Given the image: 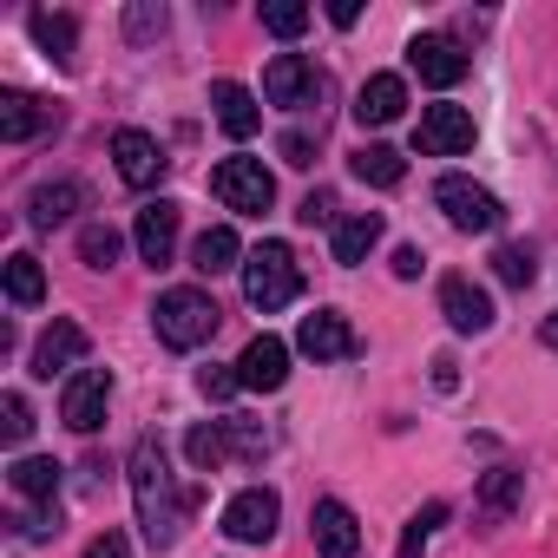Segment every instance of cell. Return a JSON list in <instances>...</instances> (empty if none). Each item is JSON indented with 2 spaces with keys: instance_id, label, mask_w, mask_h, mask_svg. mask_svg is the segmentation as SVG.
Here are the masks:
<instances>
[{
  "instance_id": "6da1fadb",
  "label": "cell",
  "mask_w": 558,
  "mask_h": 558,
  "mask_svg": "<svg viewBox=\"0 0 558 558\" xmlns=\"http://www.w3.org/2000/svg\"><path fill=\"white\" fill-rule=\"evenodd\" d=\"M132 499H138V525H145V538L165 551V545H178V532H184V519L197 512V493H178V480H171V460H165V440L158 434H145L138 447H132Z\"/></svg>"
},
{
  "instance_id": "7a4b0ae2",
  "label": "cell",
  "mask_w": 558,
  "mask_h": 558,
  "mask_svg": "<svg viewBox=\"0 0 558 558\" xmlns=\"http://www.w3.org/2000/svg\"><path fill=\"white\" fill-rule=\"evenodd\" d=\"M217 323H223V310H217V296L210 290H197V283H178V290H165L158 296V310H151V329H158V342L165 349H204L210 336H217Z\"/></svg>"
},
{
  "instance_id": "3957f363",
  "label": "cell",
  "mask_w": 558,
  "mask_h": 558,
  "mask_svg": "<svg viewBox=\"0 0 558 558\" xmlns=\"http://www.w3.org/2000/svg\"><path fill=\"white\" fill-rule=\"evenodd\" d=\"M243 296H250V310H290L296 296H303V269H296V250L290 243H263V250H250V263H243Z\"/></svg>"
},
{
  "instance_id": "277c9868",
  "label": "cell",
  "mask_w": 558,
  "mask_h": 558,
  "mask_svg": "<svg viewBox=\"0 0 558 558\" xmlns=\"http://www.w3.org/2000/svg\"><path fill=\"white\" fill-rule=\"evenodd\" d=\"M210 191L223 210H243V217H263L276 204V178L263 171V158H223L210 171Z\"/></svg>"
},
{
  "instance_id": "5b68a950",
  "label": "cell",
  "mask_w": 558,
  "mask_h": 558,
  "mask_svg": "<svg viewBox=\"0 0 558 558\" xmlns=\"http://www.w3.org/2000/svg\"><path fill=\"white\" fill-rule=\"evenodd\" d=\"M434 204H440V210H447V223H453V230H466V236H473V230L486 236V230H499V217H506V210H499V197H493L486 184L460 178V171L434 184Z\"/></svg>"
},
{
  "instance_id": "8992f818",
  "label": "cell",
  "mask_w": 558,
  "mask_h": 558,
  "mask_svg": "<svg viewBox=\"0 0 558 558\" xmlns=\"http://www.w3.org/2000/svg\"><path fill=\"white\" fill-rule=\"evenodd\" d=\"M323 93H329V80H323L303 53H276L269 73H263V99H269V106H316Z\"/></svg>"
},
{
  "instance_id": "52a82bcc",
  "label": "cell",
  "mask_w": 558,
  "mask_h": 558,
  "mask_svg": "<svg viewBox=\"0 0 558 558\" xmlns=\"http://www.w3.org/2000/svg\"><path fill=\"white\" fill-rule=\"evenodd\" d=\"M106 401H112V375H106V368H80V375L66 381V395H60V421H66L73 434H99Z\"/></svg>"
},
{
  "instance_id": "ba28073f",
  "label": "cell",
  "mask_w": 558,
  "mask_h": 558,
  "mask_svg": "<svg viewBox=\"0 0 558 558\" xmlns=\"http://www.w3.org/2000/svg\"><path fill=\"white\" fill-rule=\"evenodd\" d=\"M276 512H283V499H276L269 486H243V493L223 506V532H230L236 545H263V538L276 532Z\"/></svg>"
},
{
  "instance_id": "9c48e42d",
  "label": "cell",
  "mask_w": 558,
  "mask_h": 558,
  "mask_svg": "<svg viewBox=\"0 0 558 558\" xmlns=\"http://www.w3.org/2000/svg\"><path fill=\"white\" fill-rule=\"evenodd\" d=\"M408 66H414L427 86H440V93H447V86H460V80H466L473 53H466L460 40H447V34H421V40L408 47Z\"/></svg>"
},
{
  "instance_id": "30bf717a",
  "label": "cell",
  "mask_w": 558,
  "mask_h": 558,
  "mask_svg": "<svg viewBox=\"0 0 558 558\" xmlns=\"http://www.w3.org/2000/svg\"><path fill=\"white\" fill-rule=\"evenodd\" d=\"M414 145H421L427 158H460V151L473 145V112H466V106H427L421 125H414Z\"/></svg>"
},
{
  "instance_id": "8fae6325",
  "label": "cell",
  "mask_w": 558,
  "mask_h": 558,
  "mask_svg": "<svg viewBox=\"0 0 558 558\" xmlns=\"http://www.w3.org/2000/svg\"><path fill=\"white\" fill-rule=\"evenodd\" d=\"M112 158H119V178L132 184V191H151L165 171H171V158H165V145L151 138V132H138V125H125L119 138H112Z\"/></svg>"
},
{
  "instance_id": "7c38bea8",
  "label": "cell",
  "mask_w": 558,
  "mask_h": 558,
  "mask_svg": "<svg viewBox=\"0 0 558 558\" xmlns=\"http://www.w3.org/2000/svg\"><path fill=\"white\" fill-rule=\"evenodd\" d=\"M296 349H303V355H316V362H349V355H362V336L349 329V316H342V310H316V316H303Z\"/></svg>"
},
{
  "instance_id": "4fadbf2b",
  "label": "cell",
  "mask_w": 558,
  "mask_h": 558,
  "mask_svg": "<svg viewBox=\"0 0 558 558\" xmlns=\"http://www.w3.org/2000/svg\"><path fill=\"white\" fill-rule=\"evenodd\" d=\"M236 381L256 388V395H276L290 381V342L283 336H256L243 355H236Z\"/></svg>"
},
{
  "instance_id": "5bb4252c",
  "label": "cell",
  "mask_w": 558,
  "mask_h": 558,
  "mask_svg": "<svg viewBox=\"0 0 558 558\" xmlns=\"http://www.w3.org/2000/svg\"><path fill=\"white\" fill-rule=\"evenodd\" d=\"M440 316L460 336H480V329H493V296L473 283V276H447V283H440Z\"/></svg>"
},
{
  "instance_id": "9a60e30c",
  "label": "cell",
  "mask_w": 558,
  "mask_h": 558,
  "mask_svg": "<svg viewBox=\"0 0 558 558\" xmlns=\"http://www.w3.org/2000/svg\"><path fill=\"white\" fill-rule=\"evenodd\" d=\"M310 532H316V551H323V558H355V551H362V525H355V512H349L342 499H316Z\"/></svg>"
},
{
  "instance_id": "2e32d148",
  "label": "cell",
  "mask_w": 558,
  "mask_h": 558,
  "mask_svg": "<svg viewBox=\"0 0 558 558\" xmlns=\"http://www.w3.org/2000/svg\"><path fill=\"white\" fill-rule=\"evenodd\" d=\"M86 349H93V342H86V329H80V323H53V329L34 342V375H40V381H53V375L80 368V362H86Z\"/></svg>"
},
{
  "instance_id": "e0dca14e",
  "label": "cell",
  "mask_w": 558,
  "mask_h": 558,
  "mask_svg": "<svg viewBox=\"0 0 558 558\" xmlns=\"http://www.w3.org/2000/svg\"><path fill=\"white\" fill-rule=\"evenodd\" d=\"M401 112H408V80H401V73L362 80V93H355V119H362V125H395Z\"/></svg>"
},
{
  "instance_id": "ac0fdd59",
  "label": "cell",
  "mask_w": 558,
  "mask_h": 558,
  "mask_svg": "<svg viewBox=\"0 0 558 558\" xmlns=\"http://www.w3.org/2000/svg\"><path fill=\"white\" fill-rule=\"evenodd\" d=\"M132 236H138V256H145V263H171V250H178V204H171V197L145 204L138 223H132Z\"/></svg>"
},
{
  "instance_id": "d6986e66",
  "label": "cell",
  "mask_w": 558,
  "mask_h": 558,
  "mask_svg": "<svg viewBox=\"0 0 558 558\" xmlns=\"http://www.w3.org/2000/svg\"><path fill=\"white\" fill-rule=\"evenodd\" d=\"M210 106H217V125L243 145V138H256V125H263V112H256V99H250V86H236V80H217L210 86Z\"/></svg>"
},
{
  "instance_id": "ffe728a7",
  "label": "cell",
  "mask_w": 558,
  "mask_h": 558,
  "mask_svg": "<svg viewBox=\"0 0 558 558\" xmlns=\"http://www.w3.org/2000/svg\"><path fill=\"white\" fill-rule=\"evenodd\" d=\"M73 210H86V184H73V178L34 184V197H27V223H34V230H53V223H66Z\"/></svg>"
},
{
  "instance_id": "44dd1931",
  "label": "cell",
  "mask_w": 558,
  "mask_h": 558,
  "mask_svg": "<svg viewBox=\"0 0 558 558\" xmlns=\"http://www.w3.org/2000/svg\"><path fill=\"white\" fill-rule=\"evenodd\" d=\"M27 27H34L40 53H47L53 66H80V21H73V14H47V8H40Z\"/></svg>"
},
{
  "instance_id": "7402d4cb",
  "label": "cell",
  "mask_w": 558,
  "mask_h": 558,
  "mask_svg": "<svg viewBox=\"0 0 558 558\" xmlns=\"http://www.w3.org/2000/svg\"><path fill=\"white\" fill-rule=\"evenodd\" d=\"M14 493L21 499H34V506H60V460H47V453H27V460H14Z\"/></svg>"
},
{
  "instance_id": "603a6c76",
  "label": "cell",
  "mask_w": 558,
  "mask_h": 558,
  "mask_svg": "<svg viewBox=\"0 0 558 558\" xmlns=\"http://www.w3.org/2000/svg\"><path fill=\"white\" fill-rule=\"evenodd\" d=\"M375 243H381V217H375V210H355V217L336 223V263H342V269H355Z\"/></svg>"
},
{
  "instance_id": "cb8c5ba5",
  "label": "cell",
  "mask_w": 558,
  "mask_h": 558,
  "mask_svg": "<svg viewBox=\"0 0 558 558\" xmlns=\"http://www.w3.org/2000/svg\"><path fill=\"white\" fill-rule=\"evenodd\" d=\"M236 256H243V243H236V230H230V223H210V230L191 243V269H204V276L236 269Z\"/></svg>"
},
{
  "instance_id": "d4e9b609",
  "label": "cell",
  "mask_w": 558,
  "mask_h": 558,
  "mask_svg": "<svg viewBox=\"0 0 558 558\" xmlns=\"http://www.w3.org/2000/svg\"><path fill=\"white\" fill-rule=\"evenodd\" d=\"M349 165H355V178H362V184H375V191H395V184L408 178V165H401V151H395V145H362Z\"/></svg>"
},
{
  "instance_id": "484cf974",
  "label": "cell",
  "mask_w": 558,
  "mask_h": 558,
  "mask_svg": "<svg viewBox=\"0 0 558 558\" xmlns=\"http://www.w3.org/2000/svg\"><path fill=\"white\" fill-rule=\"evenodd\" d=\"M40 125H47V112L27 93H0V138H8V145H27Z\"/></svg>"
},
{
  "instance_id": "4316f807",
  "label": "cell",
  "mask_w": 558,
  "mask_h": 558,
  "mask_svg": "<svg viewBox=\"0 0 558 558\" xmlns=\"http://www.w3.org/2000/svg\"><path fill=\"white\" fill-rule=\"evenodd\" d=\"M8 296H14L21 310L47 303V269H40V256H27V250H14V256H8Z\"/></svg>"
},
{
  "instance_id": "83f0119b",
  "label": "cell",
  "mask_w": 558,
  "mask_h": 558,
  "mask_svg": "<svg viewBox=\"0 0 558 558\" xmlns=\"http://www.w3.org/2000/svg\"><path fill=\"white\" fill-rule=\"evenodd\" d=\"M184 453H191V466H197V473H217V466L230 460V427H223V421L191 427V434H184Z\"/></svg>"
},
{
  "instance_id": "f1b7e54d",
  "label": "cell",
  "mask_w": 558,
  "mask_h": 558,
  "mask_svg": "<svg viewBox=\"0 0 558 558\" xmlns=\"http://www.w3.org/2000/svg\"><path fill=\"white\" fill-rule=\"evenodd\" d=\"M519 493H525V473L493 466V473H486V486H480V512H486V519H506V512L519 506Z\"/></svg>"
},
{
  "instance_id": "f546056e",
  "label": "cell",
  "mask_w": 558,
  "mask_h": 558,
  "mask_svg": "<svg viewBox=\"0 0 558 558\" xmlns=\"http://www.w3.org/2000/svg\"><path fill=\"white\" fill-rule=\"evenodd\" d=\"M493 269H499V283H512V290H525L532 276H538V263H532L525 243H499V250H493Z\"/></svg>"
},
{
  "instance_id": "4dcf8cb0",
  "label": "cell",
  "mask_w": 558,
  "mask_h": 558,
  "mask_svg": "<svg viewBox=\"0 0 558 558\" xmlns=\"http://www.w3.org/2000/svg\"><path fill=\"white\" fill-rule=\"evenodd\" d=\"M80 256H86L93 269H112V263H119V230H112V223H86V230H80Z\"/></svg>"
},
{
  "instance_id": "1f68e13d",
  "label": "cell",
  "mask_w": 558,
  "mask_h": 558,
  "mask_svg": "<svg viewBox=\"0 0 558 558\" xmlns=\"http://www.w3.org/2000/svg\"><path fill=\"white\" fill-rule=\"evenodd\" d=\"M263 27H269L276 40H296V34L310 27V8H296V0H263Z\"/></svg>"
},
{
  "instance_id": "d6a6232c",
  "label": "cell",
  "mask_w": 558,
  "mask_h": 558,
  "mask_svg": "<svg viewBox=\"0 0 558 558\" xmlns=\"http://www.w3.org/2000/svg\"><path fill=\"white\" fill-rule=\"evenodd\" d=\"M27 434H34V408H27V395H0V440L21 447Z\"/></svg>"
},
{
  "instance_id": "836d02e7",
  "label": "cell",
  "mask_w": 558,
  "mask_h": 558,
  "mask_svg": "<svg viewBox=\"0 0 558 558\" xmlns=\"http://www.w3.org/2000/svg\"><path fill=\"white\" fill-rule=\"evenodd\" d=\"M440 519H447V506H440V499H427V506L408 519V532H401V558H421V545H427V532H434Z\"/></svg>"
},
{
  "instance_id": "e575fe53",
  "label": "cell",
  "mask_w": 558,
  "mask_h": 558,
  "mask_svg": "<svg viewBox=\"0 0 558 558\" xmlns=\"http://www.w3.org/2000/svg\"><path fill=\"white\" fill-rule=\"evenodd\" d=\"M223 427H230V453H236V460H263V453H269V434H263L256 421H223Z\"/></svg>"
},
{
  "instance_id": "d590c367",
  "label": "cell",
  "mask_w": 558,
  "mask_h": 558,
  "mask_svg": "<svg viewBox=\"0 0 558 558\" xmlns=\"http://www.w3.org/2000/svg\"><path fill=\"white\" fill-rule=\"evenodd\" d=\"M236 388H243V381H236V368H217V362H210V368H197V395H204V401H230Z\"/></svg>"
},
{
  "instance_id": "8d00e7d4",
  "label": "cell",
  "mask_w": 558,
  "mask_h": 558,
  "mask_svg": "<svg viewBox=\"0 0 558 558\" xmlns=\"http://www.w3.org/2000/svg\"><path fill=\"white\" fill-rule=\"evenodd\" d=\"M125 34H132V40H151V34H165V8H151V0H138V8L125 14Z\"/></svg>"
},
{
  "instance_id": "74e56055",
  "label": "cell",
  "mask_w": 558,
  "mask_h": 558,
  "mask_svg": "<svg viewBox=\"0 0 558 558\" xmlns=\"http://www.w3.org/2000/svg\"><path fill=\"white\" fill-rule=\"evenodd\" d=\"M21 525V538H53L60 532V506H40V512H27V519H14Z\"/></svg>"
},
{
  "instance_id": "f35d334b",
  "label": "cell",
  "mask_w": 558,
  "mask_h": 558,
  "mask_svg": "<svg viewBox=\"0 0 558 558\" xmlns=\"http://www.w3.org/2000/svg\"><path fill=\"white\" fill-rule=\"evenodd\" d=\"M283 165H316V138L310 132H283Z\"/></svg>"
},
{
  "instance_id": "ab89813d",
  "label": "cell",
  "mask_w": 558,
  "mask_h": 558,
  "mask_svg": "<svg viewBox=\"0 0 558 558\" xmlns=\"http://www.w3.org/2000/svg\"><path fill=\"white\" fill-rule=\"evenodd\" d=\"M296 217H303V223H336V197H329V191H310Z\"/></svg>"
},
{
  "instance_id": "60d3db41",
  "label": "cell",
  "mask_w": 558,
  "mask_h": 558,
  "mask_svg": "<svg viewBox=\"0 0 558 558\" xmlns=\"http://www.w3.org/2000/svg\"><path fill=\"white\" fill-rule=\"evenodd\" d=\"M86 558H132V545H125V532H99L86 545Z\"/></svg>"
},
{
  "instance_id": "b9f144b4",
  "label": "cell",
  "mask_w": 558,
  "mask_h": 558,
  "mask_svg": "<svg viewBox=\"0 0 558 558\" xmlns=\"http://www.w3.org/2000/svg\"><path fill=\"white\" fill-rule=\"evenodd\" d=\"M395 276H408V283L421 276V250H414V243H401V250H395Z\"/></svg>"
},
{
  "instance_id": "7bdbcfd3",
  "label": "cell",
  "mask_w": 558,
  "mask_h": 558,
  "mask_svg": "<svg viewBox=\"0 0 558 558\" xmlns=\"http://www.w3.org/2000/svg\"><path fill=\"white\" fill-rule=\"evenodd\" d=\"M329 21H336V27H355V21H362V8H355V0H336Z\"/></svg>"
},
{
  "instance_id": "ee69618b",
  "label": "cell",
  "mask_w": 558,
  "mask_h": 558,
  "mask_svg": "<svg viewBox=\"0 0 558 558\" xmlns=\"http://www.w3.org/2000/svg\"><path fill=\"white\" fill-rule=\"evenodd\" d=\"M545 349H551V355H558V310H551V316H545Z\"/></svg>"
}]
</instances>
